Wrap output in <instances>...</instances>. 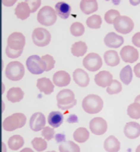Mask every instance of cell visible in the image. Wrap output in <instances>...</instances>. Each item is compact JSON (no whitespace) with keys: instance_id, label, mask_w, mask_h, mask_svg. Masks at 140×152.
<instances>
[{"instance_id":"cell-1","label":"cell","mask_w":140,"mask_h":152,"mask_svg":"<svg viewBox=\"0 0 140 152\" xmlns=\"http://www.w3.org/2000/svg\"><path fill=\"white\" fill-rule=\"evenodd\" d=\"M25 45V37L21 32H13L7 38L6 54L9 58H16L22 54Z\"/></svg>"},{"instance_id":"cell-2","label":"cell","mask_w":140,"mask_h":152,"mask_svg":"<svg viewBox=\"0 0 140 152\" xmlns=\"http://www.w3.org/2000/svg\"><path fill=\"white\" fill-rule=\"evenodd\" d=\"M103 105L104 102L102 99L96 95H88L82 102L84 110L89 114H96L100 113L102 110Z\"/></svg>"},{"instance_id":"cell-3","label":"cell","mask_w":140,"mask_h":152,"mask_svg":"<svg viewBox=\"0 0 140 152\" xmlns=\"http://www.w3.org/2000/svg\"><path fill=\"white\" fill-rule=\"evenodd\" d=\"M57 102H58V107L63 110H67L73 108L76 104L75 94L70 89L62 90L57 95Z\"/></svg>"},{"instance_id":"cell-4","label":"cell","mask_w":140,"mask_h":152,"mask_svg":"<svg viewBox=\"0 0 140 152\" xmlns=\"http://www.w3.org/2000/svg\"><path fill=\"white\" fill-rule=\"evenodd\" d=\"M26 123V117L23 113H15L7 117L3 123V129L6 131H14L21 129Z\"/></svg>"},{"instance_id":"cell-5","label":"cell","mask_w":140,"mask_h":152,"mask_svg":"<svg viewBox=\"0 0 140 152\" xmlns=\"http://www.w3.org/2000/svg\"><path fill=\"white\" fill-rule=\"evenodd\" d=\"M5 75L12 81H19L24 75V66L20 61H12L7 66Z\"/></svg>"},{"instance_id":"cell-6","label":"cell","mask_w":140,"mask_h":152,"mask_svg":"<svg viewBox=\"0 0 140 152\" xmlns=\"http://www.w3.org/2000/svg\"><path fill=\"white\" fill-rule=\"evenodd\" d=\"M37 20L44 26H52L57 20V14L51 7L45 6L38 12Z\"/></svg>"},{"instance_id":"cell-7","label":"cell","mask_w":140,"mask_h":152,"mask_svg":"<svg viewBox=\"0 0 140 152\" xmlns=\"http://www.w3.org/2000/svg\"><path fill=\"white\" fill-rule=\"evenodd\" d=\"M32 41L39 47H45L50 44L51 35L48 30L43 28H37L32 32Z\"/></svg>"},{"instance_id":"cell-8","label":"cell","mask_w":140,"mask_h":152,"mask_svg":"<svg viewBox=\"0 0 140 152\" xmlns=\"http://www.w3.org/2000/svg\"><path fill=\"white\" fill-rule=\"evenodd\" d=\"M26 66L30 73L33 75H41L45 71V66L41 58L37 55L29 57L26 61Z\"/></svg>"},{"instance_id":"cell-9","label":"cell","mask_w":140,"mask_h":152,"mask_svg":"<svg viewBox=\"0 0 140 152\" xmlns=\"http://www.w3.org/2000/svg\"><path fill=\"white\" fill-rule=\"evenodd\" d=\"M114 26L117 32L122 34H128L134 28V22L131 19L125 15H120L114 21Z\"/></svg>"},{"instance_id":"cell-10","label":"cell","mask_w":140,"mask_h":152,"mask_svg":"<svg viewBox=\"0 0 140 152\" xmlns=\"http://www.w3.org/2000/svg\"><path fill=\"white\" fill-rule=\"evenodd\" d=\"M83 65L87 70L94 72L100 70L102 66V59L99 54L91 53L85 57L83 60Z\"/></svg>"},{"instance_id":"cell-11","label":"cell","mask_w":140,"mask_h":152,"mask_svg":"<svg viewBox=\"0 0 140 152\" xmlns=\"http://www.w3.org/2000/svg\"><path fill=\"white\" fill-rule=\"evenodd\" d=\"M107 122L102 117L93 118L89 123L91 132L96 135H102L107 130Z\"/></svg>"},{"instance_id":"cell-12","label":"cell","mask_w":140,"mask_h":152,"mask_svg":"<svg viewBox=\"0 0 140 152\" xmlns=\"http://www.w3.org/2000/svg\"><path fill=\"white\" fill-rule=\"evenodd\" d=\"M120 54L123 61L127 63H134L137 61L139 57V51L134 47L130 45L123 47L122 50L120 52Z\"/></svg>"},{"instance_id":"cell-13","label":"cell","mask_w":140,"mask_h":152,"mask_svg":"<svg viewBox=\"0 0 140 152\" xmlns=\"http://www.w3.org/2000/svg\"><path fill=\"white\" fill-rule=\"evenodd\" d=\"M45 117L41 113H36L30 118V128L32 131L38 132L43 129L45 126Z\"/></svg>"},{"instance_id":"cell-14","label":"cell","mask_w":140,"mask_h":152,"mask_svg":"<svg viewBox=\"0 0 140 152\" xmlns=\"http://www.w3.org/2000/svg\"><path fill=\"white\" fill-rule=\"evenodd\" d=\"M104 42L106 46L113 49H117L124 43V38L115 32H109L105 37Z\"/></svg>"},{"instance_id":"cell-15","label":"cell","mask_w":140,"mask_h":152,"mask_svg":"<svg viewBox=\"0 0 140 152\" xmlns=\"http://www.w3.org/2000/svg\"><path fill=\"white\" fill-rule=\"evenodd\" d=\"M53 83L57 87H66L70 83V76L69 74L64 70H59L54 75Z\"/></svg>"},{"instance_id":"cell-16","label":"cell","mask_w":140,"mask_h":152,"mask_svg":"<svg viewBox=\"0 0 140 152\" xmlns=\"http://www.w3.org/2000/svg\"><path fill=\"white\" fill-rule=\"evenodd\" d=\"M113 81V75L108 71L103 70L95 75V83L101 88H107Z\"/></svg>"},{"instance_id":"cell-17","label":"cell","mask_w":140,"mask_h":152,"mask_svg":"<svg viewBox=\"0 0 140 152\" xmlns=\"http://www.w3.org/2000/svg\"><path fill=\"white\" fill-rule=\"evenodd\" d=\"M73 78L75 82L79 85V87L85 88L89 84V76L88 73L82 69H76L73 73Z\"/></svg>"},{"instance_id":"cell-18","label":"cell","mask_w":140,"mask_h":152,"mask_svg":"<svg viewBox=\"0 0 140 152\" xmlns=\"http://www.w3.org/2000/svg\"><path fill=\"white\" fill-rule=\"evenodd\" d=\"M124 134L130 139H134L139 137L140 126L137 122H129L124 128Z\"/></svg>"},{"instance_id":"cell-19","label":"cell","mask_w":140,"mask_h":152,"mask_svg":"<svg viewBox=\"0 0 140 152\" xmlns=\"http://www.w3.org/2000/svg\"><path fill=\"white\" fill-rule=\"evenodd\" d=\"M37 87L41 92H43L45 95H50L54 90V86L48 78H41L38 79Z\"/></svg>"},{"instance_id":"cell-20","label":"cell","mask_w":140,"mask_h":152,"mask_svg":"<svg viewBox=\"0 0 140 152\" xmlns=\"http://www.w3.org/2000/svg\"><path fill=\"white\" fill-rule=\"evenodd\" d=\"M30 13H31V9L27 1H23L21 3H19V5H17L16 8L15 9V15L22 20H24L27 18L29 17Z\"/></svg>"},{"instance_id":"cell-21","label":"cell","mask_w":140,"mask_h":152,"mask_svg":"<svg viewBox=\"0 0 140 152\" xmlns=\"http://www.w3.org/2000/svg\"><path fill=\"white\" fill-rule=\"evenodd\" d=\"M80 9L86 15H90L98 10V3L96 0H83L80 2Z\"/></svg>"},{"instance_id":"cell-22","label":"cell","mask_w":140,"mask_h":152,"mask_svg":"<svg viewBox=\"0 0 140 152\" xmlns=\"http://www.w3.org/2000/svg\"><path fill=\"white\" fill-rule=\"evenodd\" d=\"M55 12L56 14L60 16L62 19H67L70 15L71 7L69 4L61 1V2L56 3Z\"/></svg>"},{"instance_id":"cell-23","label":"cell","mask_w":140,"mask_h":152,"mask_svg":"<svg viewBox=\"0 0 140 152\" xmlns=\"http://www.w3.org/2000/svg\"><path fill=\"white\" fill-rule=\"evenodd\" d=\"M120 146H121L120 142L117 140V138H116L113 135L107 137L106 140L105 141V143H104L105 150L108 152L119 151Z\"/></svg>"},{"instance_id":"cell-24","label":"cell","mask_w":140,"mask_h":152,"mask_svg":"<svg viewBox=\"0 0 140 152\" xmlns=\"http://www.w3.org/2000/svg\"><path fill=\"white\" fill-rule=\"evenodd\" d=\"M64 120V117L62 113L59 111L51 112L48 117V123L53 128H58L61 126Z\"/></svg>"},{"instance_id":"cell-25","label":"cell","mask_w":140,"mask_h":152,"mask_svg":"<svg viewBox=\"0 0 140 152\" xmlns=\"http://www.w3.org/2000/svg\"><path fill=\"white\" fill-rule=\"evenodd\" d=\"M104 59L105 63L109 66H116L120 63L119 56L115 50L106 51L104 54Z\"/></svg>"},{"instance_id":"cell-26","label":"cell","mask_w":140,"mask_h":152,"mask_svg":"<svg viewBox=\"0 0 140 152\" xmlns=\"http://www.w3.org/2000/svg\"><path fill=\"white\" fill-rule=\"evenodd\" d=\"M24 93L20 88H12L9 89L7 94V98L10 102L17 103L20 102L23 98Z\"/></svg>"},{"instance_id":"cell-27","label":"cell","mask_w":140,"mask_h":152,"mask_svg":"<svg viewBox=\"0 0 140 152\" xmlns=\"http://www.w3.org/2000/svg\"><path fill=\"white\" fill-rule=\"evenodd\" d=\"M88 50V46L83 41H78L73 44L71 47V53L75 57H82L84 56Z\"/></svg>"},{"instance_id":"cell-28","label":"cell","mask_w":140,"mask_h":152,"mask_svg":"<svg viewBox=\"0 0 140 152\" xmlns=\"http://www.w3.org/2000/svg\"><path fill=\"white\" fill-rule=\"evenodd\" d=\"M89 138V132L86 128L80 127L74 133V139L79 143H84Z\"/></svg>"},{"instance_id":"cell-29","label":"cell","mask_w":140,"mask_h":152,"mask_svg":"<svg viewBox=\"0 0 140 152\" xmlns=\"http://www.w3.org/2000/svg\"><path fill=\"white\" fill-rule=\"evenodd\" d=\"M24 141L21 135H14L9 138L8 146L9 148L12 151H17L23 146Z\"/></svg>"},{"instance_id":"cell-30","label":"cell","mask_w":140,"mask_h":152,"mask_svg":"<svg viewBox=\"0 0 140 152\" xmlns=\"http://www.w3.org/2000/svg\"><path fill=\"white\" fill-rule=\"evenodd\" d=\"M59 151L61 152H79V146L71 141L62 142V143L59 145Z\"/></svg>"},{"instance_id":"cell-31","label":"cell","mask_w":140,"mask_h":152,"mask_svg":"<svg viewBox=\"0 0 140 152\" xmlns=\"http://www.w3.org/2000/svg\"><path fill=\"white\" fill-rule=\"evenodd\" d=\"M133 78V74H132L131 67L130 66H126L121 70L120 73V79L122 81L123 83L125 85H129L130 83Z\"/></svg>"},{"instance_id":"cell-32","label":"cell","mask_w":140,"mask_h":152,"mask_svg":"<svg viewBox=\"0 0 140 152\" xmlns=\"http://www.w3.org/2000/svg\"><path fill=\"white\" fill-rule=\"evenodd\" d=\"M86 23H87V25H88V28H93V29H97V28H100V26H101L102 19L100 15H93L88 18Z\"/></svg>"},{"instance_id":"cell-33","label":"cell","mask_w":140,"mask_h":152,"mask_svg":"<svg viewBox=\"0 0 140 152\" xmlns=\"http://www.w3.org/2000/svg\"><path fill=\"white\" fill-rule=\"evenodd\" d=\"M127 114L129 117L133 119H139L140 117V104L139 102H134L129 105L127 108Z\"/></svg>"},{"instance_id":"cell-34","label":"cell","mask_w":140,"mask_h":152,"mask_svg":"<svg viewBox=\"0 0 140 152\" xmlns=\"http://www.w3.org/2000/svg\"><path fill=\"white\" fill-rule=\"evenodd\" d=\"M70 33L74 37H81L85 32L84 27L79 22H75L70 26Z\"/></svg>"},{"instance_id":"cell-35","label":"cell","mask_w":140,"mask_h":152,"mask_svg":"<svg viewBox=\"0 0 140 152\" xmlns=\"http://www.w3.org/2000/svg\"><path fill=\"white\" fill-rule=\"evenodd\" d=\"M32 145L37 151H44L47 148V142L41 137H35L32 141Z\"/></svg>"},{"instance_id":"cell-36","label":"cell","mask_w":140,"mask_h":152,"mask_svg":"<svg viewBox=\"0 0 140 152\" xmlns=\"http://www.w3.org/2000/svg\"><path fill=\"white\" fill-rule=\"evenodd\" d=\"M122 84L117 80H114L111 83V84L107 87V92L109 95H115V94H118L119 92L122 91Z\"/></svg>"},{"instance_id":"cell-37","label":"cell","mask_w":140,"mask_h":152,"mask_svg":"<svg viewBox=\"0 0 140 152\" xmlns=\"http://www.w3.org/2000/svg\"><path fill=\"white\" fill-rule=\"evenodd\" d=\"M120 16V12L117 10H109L105 13V20L109 24L114 23V21L117 20V18Z\"/></svg>"},{"instance_id":"cell-38","label":"cell","mask_w":140,"mask_h":152,"mask_svg":"<svg viewBox=\"0 0 140 152\" xmlns=\"http://www.w3.org/2000/svg\"><path fill=\"white\" fill-rule=\"evenodd\" d=\"M41 59H42L45 66V71H50V70H52L53 68L54 67L55 61L53 58L52 56L46 54V55L41 57Z\"/></svg>"},{"instance_id":"cell-39","label":"cell","mask_w":140,"mask_h":152,"mask_svg":"<svg viewBox=\"0 0 140 152\" xmlns=\"http://www.w3.org/2000/svg\"><path fill=\"white\" fill-rule=\"evenodd\" d=\"M54 134H55L54 129H53V128H50V126L45 127L44 129H42V134H41V135L45 137V140H51L53 137H54Z\"/></svg>"},{"instance_id":"cell-40","label":"cell","mask_w":140,"mask_h":152,"mask_svg":"<svg viewBox=\"0 0 140 152\" xmlns=\"http://www.w3.org/2000/svg\"><path fill=\"white\" fill-rule=\"evenodd\" d=\"M27 3L31 9V13H33L39 8V7L41 6V1H29V0H27Z\"/></svg>"},{"instance_id":"cell-41","label":"cell","mask_w":140,"mask_h":152,"mask_svg":"<svg viewBox=\"0 0 140 152\" xmlns=\"http://www.w3.org/2000/svg\"><path fill=\"white\" fill-rule=\"evenodd\" d=\"M139 32H138L136 34H134L133 38H132V41H133V44L134 45H136L137 47H139L140 45H139Z\"/></svg>"},{"instance_id":"cell-42","label":"cell","mask_w":140,"mask_h":152,"mask_svg":"<svg viewBox=\"0 0 140 152\" xmlns=\"http://www.w3.org/2000/svg\"><path fill=\"white\" fill-rule=\"evenodd\" d=\"M67 122L68 123H77L78 122V117H76L75 114L70 115V117L67 118Z\"/></svg>"},{"instance_id":"cell-43","label":"cell","mask_w":140,"mask_h":152,"mask_svg":"<svg viewBox=\"0 0 140 152\" xmlns=\"http://www.w3.org/2000/svg\"><path fill=\"white\" fill-rule=\"evenodd\" d=\"M55 139L57 141V142H65L66 140V137L64 134H56Z\"/></svg>"},{"instance_id":"cell-44","label":"cell","mask_w":140,"mask_h":152,"mask_svg":"<svg viewBox=\"0 0 140 152\" xmlns=\"http://www.w3.org/2000/svg\"><path fill=\"white\" fill-rule=\"evenodd\" d=\"M15 3V1H12V2H4V1H3V3H5V6H7V7L12 6V5H13Z\"/></svg>"}]
</instances>
